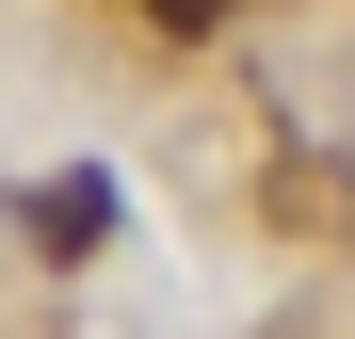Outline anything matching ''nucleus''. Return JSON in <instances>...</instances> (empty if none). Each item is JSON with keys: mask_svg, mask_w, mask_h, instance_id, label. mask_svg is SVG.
I'll return each mask as SVG.
<instances>
[{"mask_svg": "<svg viewBox=\"0 0 355 339\" xmlns=\"http://www.w3.org/2000/svg\"><path fill=\"white\" fill-rule=\"evenodd\" d=\"M17 226H33L49 259H81V243H113V178H49V194H33Z\"/></svg>", "mask_w": 355, "mask_h": 339, "instance_id": "nucleus-1", "label": "nucleus"}, {"mask_svg": "<svg viewBox=\"0 0 355 339\" xmlns=\"http://www.w3.org/2000/svg\"><path fill=\"white\" fill-rule=\"evenodd\" d=\"M146 17H162V33H226L243 0H146Z\"/></svg>", "mask_w": 355, "mask_h": 339, "instance_id": "nucleus-2", "label": "nucleus"}]
</instances>
